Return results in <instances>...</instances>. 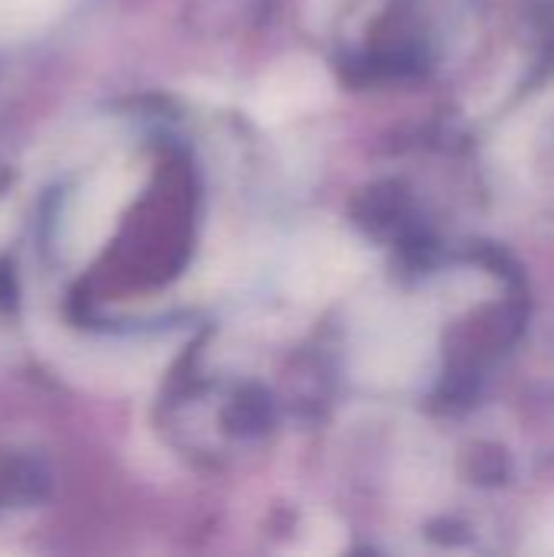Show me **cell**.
<instances>
[{"instance_id": "cell-2", "label": "cell", "mask_w": 554, "mask_h": 557, "mask_svg": "<svg viewBox=\"0 0 554 557\" xmlns=\"http://www.w3.org/2000/svg\"><path fill=\"white\" fill-rule=\"evenodd\" d=\"M356 369L369 382L402 385L418 375L428 356V333L402 307H372L356 330Z\"/></svg>"}, {"instance_id": "cell-3", "label": "cell", "mask_w": 554, "mask_h": 557, "mask_svg": "<svg viewBox=\"0 0 554 557\" xmlns=\"http://www.w3.org/2000/svg\"><path fill=\"white\" fill-rule=\"evenodd\" d=\"M362 251L330 232H313L304 235L297 245H291L284 258V287L300 297V300H317V297H333L346 284H353L362 271Z\"/></svg>"}, {"instance_id": "cell-5", "label": "cell", "mask_w": 554, "mask_h": 557, "mask_svg": "<svg viewBox=\"0 0 554 557\" xmlns=\"http://www.w3.org/2000/svg\"><path fill=\"white\" fill-rule=\"evenodd\" d=\"M72 0H0V46L33 39L49 29Z\"/></svg>"}, {"instance_id": "cell-6", "label": "cell", "mask_w": 554, "mask_h": 557, "mask_svg": "<svg viewBox=\"0 0 554 557\" xmlns=\"http://www.w3.org/2000/svg\"><path fill=\"white\" fill-rule=\"evenodd\" d=\"M539 535H542V545H539V548H542V552H554V516L549 519V525H545Z\"/></svg>"}, {"instance_id": "cell-4", "label": "cell", "mask_w": 554, "mask_h": 557, "mask_svg": "<svg viewBox=\"0 0 554 557\" xmlns=\"http://www.w3.org/2000/svg\"><path fill=\"white\" fill-rule=\"evenodd\" d=\"M327 82L320 75V69L304 65V62H287L281 65L261 88L258 95V117L264 121H284L294 111H304L310 104H317V98L323 95Z\"/></svg>"}, {"instance_id": "cell-1", "label": "cell", "mask_w": 554, "mask_h": 557, "mask_svg": "<svg viewBox=\"0 0 554 557\" xmlns=\"http://www.w3.org/2000/svg\"><path fill=\"white\" fill-rule=\"evenodd\" d=\"M137 186H140V170L127 160H114L101 166L98 173H91L69 196L62 219H59V232H56L59 255L65 264L82 268L101 251L121 212L134 199Z\"/></svg>"}]
</instances>
